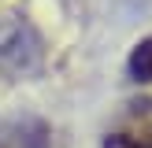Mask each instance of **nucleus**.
<instances>
[{
    "instance_id": "nucleus-1",
    "label": "nucleus",
    "mask_w": 152,
    "mask_h": 148,
    "mask_svg": "<svg viewBox=\"0 0 152 148\" xmlns=\"http://www.w3.org/2000/svg\"><path fill=\"white\" fill-rule=\"evenodd\" d=\"M45 63L41 33L22 15H0V70L7 74H37Z\"/></svg>"
},
{
    "instance_id": "nucleus-2",
    "label": "nucleus",
    "mask_w": 152,
    "mask_h": 148,
    "mask_svg": "<svg viewBox=\"0 0 152 148\" xmlns=\"http://www.w3.org/2000/svg\"><path fill=\"white\" fill-rule=\"evenodd\" d=\"M52 130L41 118H11L0 122V148H48Z\"/></svg>"
},
{
    "instance_id": "nucleus-3",
    "label": "nucleus",
    "mask_w": 152,
    "mask_h": 148,
    "mask_svg": "<svg viewBox=\"0 0 152 148\" xmlns=\"http://www.w3.org/2000/svg\"><path fill=\"white\" fill-rule=\"evenodd\" d=\"M126 78L137 85H152V33L141 37L126 56Z\"/></svg>"
},
{
    "instance_id": "nucleus-4",
    "label": "nucleus",
    "mask_w": 152,
    "mask_h": 148,
    "mask_svg": "<svg viewBox=\"0 0 152 148\" xmlns=\"http://www.w3.org/2000/svg\"><path fill=\"white\" fill-rule=\"evenodd\" d=\"M100 148H152V122L108 133V137L100 141Z\"/></svg>"
}]
</instances>
